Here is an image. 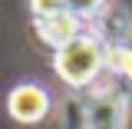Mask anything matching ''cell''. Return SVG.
Listing matches in <instances>:
<instances>
[{"label":"cell","instance_id":"cell-4","mask_svg":"<svg viewBox=\"0 0 132 129\" xmlns=\"http://www.w3.org/2000/svg\"><path fill=\"white\" fill-rule=\"evenodd\" d=\"M86 20H79V17L73 13V10H63V13H53L46 17V20H36V33H40V40L46 43V47H53V53L60 47H66L69 40H76L86 27H82Z\"/></svg>","mask_w":132,"mask_h":129},{"label":"cell","instance_id":"cell-1","mask_svg":"<svg viewBox=\"0 0 132 129\" xmlns=\"http://www.w3.org/2000/svg\"><path fill=\"white\" fill-rule=\"evenodd\" d=\"M106 56H109L106 40L96 30H82L76 40H69L53 53V70L66 86L82 89V86H93L96 76L106 70Z\"/></svg>","mask_w":132,"mask_h":129},{"label":"cell","instance_id":"cell-5","mask_svg":"<svg viewBox=\"0 0 132 129\" xmlns=\"http://www.w3.org/2000/svg\"><path fill=\"white\" fill-rule=\"evenodd\" d=\"M106 66H109L112 73H119V76L132 80V47H109Z\"/></svg>","mask_w":132,"mask_h":129},{"label":"cell","instance_id":"cell-3","mask_svg":"<svg viewBox=\"0 0 132 129\" xmlns=\"http://www.w3.org/2000/svg\"><path fill=\"white\" fill-rule=\"evenodd\" d=\"M126 126V99L116 89H96L86 106V129H122Z\"/></svg>","mask_w":132,"mask_h":129},{"label":"cell","instance_id":"cell-2","mask_svg":"<svg viewBox=\"0 0 132 129\" xmlns=\"http://www.w3.org/2000/svg\"><path fill=\"white\" fill-rule=\"evenodd\" d=\"M50 106H53V99H50V93L40 83H20V86L10 89V96H7V113H10V119L23 123V126L40 123L50 113Z\"/></svg>","mask_w":132,"mask_h":129},{"label":"cell","instance_id":"cell-6","mask_svg":"<svg viewBox=\"0 0 132 129\" xmlns=\"http://www.w3.org/2000/svg\"><path fill=\"white\" fill-rule=\"evenodd\" d=\"M106 3H109V0H66V7L79 17V20H93V17H99L102 10H106Z\"/></svg>","mask_w":132,"mask_h":129},{"label":"cell","instance_id":"cell-7","mask_svg":"<svg viewBox=\"0 0 132 129\" xmlns=\"http://www.w3.org/2000/svg\"><path fill=\"white\" fill-rule=\"evenodd\" d=\"M63 10H69L66 0H30V13L36 17V20H46V17H53V13H63Z\"/></svg>","mask_w":132,"mask_h":129}]
</instances>
